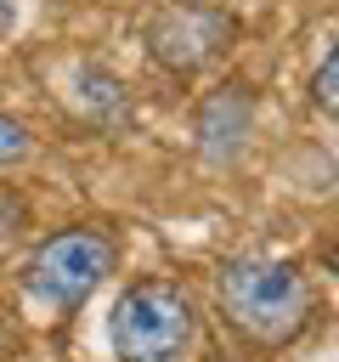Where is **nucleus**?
Listing matches in <instances>:
<instances>
[{
	"mask_svg": "<svg viewBox=\"0 0 339 362\" xmlns=\"http://www.w3.org/2000/svg\"><path fill=\"white\" fill-rule=\"evenodd\" d=\"M192 339H198V305L181 283L141 277L107 311L113 362H186Z\"/></svg>",
	"mask_w": 339,
	"mask_h": 362,
	"instance_id": "2",
	"label": "nucleus"
},
{
	"mask_svg": "<svg viewBox=\"0 0 339 362\" xmlns=\"http://www.w3.org/2000/svg\"><path fill=\"white\" fill-rule=\"evenodd\" d=\"M113 272H119L113 232H102L90 221H73V226L34 243V255L23 260V288L51 311H79Z\"/></svg>",
	"mask_w": 339,
	"mask_h": 362,
	"instance_id": "3",
	"label": "nucleus"
},
{
	"mask_svg": "<svg viewBox=\"0 0 339 362\" xmlns=\"http://www.w3.org/2000/svg\"><path fill=\"white\" fill-rule=\"evenodd\" d=\"M215 300H220V317L249 345H266V351L299 339L311 322V283L271 255H232L215 272Z\"/></svg>",
	"mask_w": 339,
	"mask_h": 362,
	"instance_id": "1",
	"label": "nucleus"
},
{
	"mask_svg": "<svg viewBox=\"0 0 339 362\" xmlns=\"http://www.w3.org/2000/svg\"><path fill=\"white\" fill-rule=\"evenodd\" d=\"M17 28V0H0V40Z\"/></svg>",
	"mask_w": 339,
	"mask_h": 362,
	"instance_id": "8",
	"label": "nucleus"
},
{
	"mask_svg": "<svg viewBox=\"0 0 339 362\" xmlns=\"http://www.w3.org/2000/svg\"><path fill=\"white\" fill-rule=\"evenodd\" d=\"M28 153H34L28 124H23V119H11V113H0V164H23Z\"/></svg>",
	"mask_w": 339,
	"mask_h": 362,
	"instance_id": "7",
	"label": "nucleus"
},
{
	"mask_svg": "<svg viewBox=\"0 0 339 362\" xmlns=\"http://www.w3.org/2000/svg\"><path fill=\"white\" fill-rule=\"evenodd\" d=\"M249 124H254V107H249V96H243V90H215V96L203 102V113H198L203 153H209L215 164H220V158H237V147H243Z\"/></svg>",
	"mask_w": 339,
	"mask_h": 362,
	"instance_id": "5",
	"label": "nucleus"
},
{
	"mask_svg": "<svg viewBox=\"0 0 339 362\" xmlns=\"http://www.w3.org/2000/svg\"><path fill=\"white\" fill-rule=\"evenodd\" d=\"M141 45L170 74H203L237 45V17L209 0H164L141 23Z\"/></svg>",
	"mask_w": 339,
	"mask_h": 362,
	"instance_id": "4",
	"label": "nucleus"
},
{
	"mask_svg": "<svg viewBox=\"0 0 339 362\" xmlns=\"http://www.w3.org/2000/svg\"><path fill=\"white\" fill-rule=\"evenodd\" d=\"M311 102H316L322 119L339 124V45H328V57L316 62V74H311Z\"/></svg>",
	"mask_w": 339,
	"mask_h": 362,
	"instance_id": "6",
	"label": "nucleus"
}]
</instances>
